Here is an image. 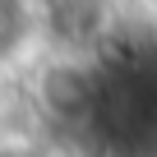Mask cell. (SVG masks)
Returning <instances> with one entry per match:
<instances>
[{"mask_svg": "<svg viewBox=\"0 0 157 157\" xmlns=\"http://www.w3.org/2000/svg\"><path fill=\"white\" fill-rule=\"evenodd\" d=\"M33 42V5L28 0H0V69L14 65Z\"/></svg>", "mask_w": 157, "mask_h": 157, "instance_id": "6da1fadb", "label": "cell"}]
</instances>
